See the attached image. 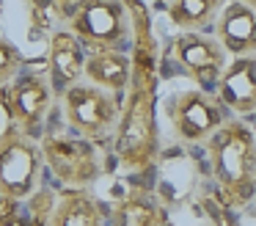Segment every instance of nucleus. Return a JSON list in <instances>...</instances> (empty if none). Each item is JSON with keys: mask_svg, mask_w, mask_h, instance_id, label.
I'll return each instance as SVG.
<instances>
[{"mask_svg": "<svg viewBox=\"0 0 256 226\" xmlns=\"http://www.w3.org/2000/svg\"><path fill=\"white\" fill-rule=\"evenodd\" d=\"M132 14V80L124 94L122 119L113 135V154L130 174H146L160 157V127H157V75L154 44L149 33L146 9L130 3Z\"/></svg>", "mask_w": 256, "mask_h": 226, "instance_id": "1", "label": "nucleus"}, {"mask_svg": "<svg viewBox=\"0 0 256 226\" xmlns=\"http://www.w3.org/2000/svg\"><path fill=\"white\" fill-rule=\"evenodd\" d=\"M206 154L226 204L245 207L256 196V132L232 119L206 141Z\"/></svg>", "mask_w": 256, "mask_h": 226, "instance_id": "2", "label": "nucleus"}, {"mask_svg": "<svg viewBox=\"0 0 256 226\" xmlns=\"http://www.w3.org/2000/svg\"><path fill=\"white\" fill-rule=\"evenodd\" d=\"M122 102L124 99L80 80L69 86L61 94V108L66 116V124L72 127L74 135L96 143L113 141L118 119H122Z\"/></svg>", "mask_w": 256, "mask_h": 226, "instance_id": "3", "label": "nucleus"}, {"mask_svg": "<svg viewBox=\"0 0 256 226\" xmlns=\"http://www.w3.org/2000/svg\"><path fill=\"white\" fill-rule=\"evenodd\" d=\"M69 31L88 53L124 50L132 39L130 3H113V0L74 3L69 14Z\"/></svg>", "mask_w": 256, "mask_h": 226, "instance_id": "4", "label": "nucleus"}, {"mask_svg": "<svg viewBox=\"0 0 256 226\" xmlns=\"http://www.w3.org/2000/svg\"><path fill=\"white\" fill-rule=\"evenodd\" d=\"M44 154L30 135L8 127L0 135V196L6 201H28L39 193Z\"/></svg>", "mask_w": 256, "mask_h": 226, "instance_id": "5", "label": "nucleus"}, {"mask_svg": "<svg viewBox=\"0 0 256 226\" xmlns=\"http://www.w3.org/2000/svg\"><path fill=\"white\" fill-rule=\"evenodd\" d=\"M39 146L44 165L61 185H66V190H91L100 179V152L91 141L80 135H47Z\"/></svg>", "mask_w": 256, "mask_h": 226, "instance_id": "6", "label": "nucleus"}, {"mask_svg": "<svg viewBox=\"0 0 256 226\" xmlns=\"http://www.w3.org/2000/svg\"><path fill=\"white\" fill-rule=\"evenodd\" d=\"M166 116L182 143H206L228 121L220 99L204 88H184L174 94L166 102Z\"/></svg>", "mask_w": 256, "mask_h": 226, "instance_id": "7", "label": "nucleus"}, {"mask_svg": "<svg viewBox=\"0 0 256 226\" xmlns=\"http://www.w3.org/2000/svg\"><path fill=\"white\" fill-rule=\"evenodd\" d=\"M12 130L34 135L52 108V83L39 72H20V77L0 91Z\"/></svg>", "mask_w": 256, "mask_h": 226, "instance_id": "8", "label": "nucleus"}, {"mask_svg": "<svg viewBox=\"0 0 256 226\" xmlns=\"http://www.w3.org/2000/svg\"><path fill=\"white\" fill-rule=\"evenodd\" d=\"M171 58L179 64V69L204 86L220 80L228 64V55L215 33H176L171 42Z\"/></svg>", "mask_w": 256, "mask_h": 226, "instance_id": "9", "label": "nucleus"}, {"mask_svg": "<svg viewBox=\"0 0 256 226\" xmlns=\"http://www.w3.org/2000/svg\"><path fill=\"white\" fill-rule=\"evenodd\" d=\"M215 39L228 58H256V6L254 3H223L215 20Z\"/></svg>", "mask_w": 256, "mask_h": 226, "instance_id": "10", "label": "nucleus"}, {"mask_svg": "<svg viewBox=\"0 0 256 226\" xmlns=\"http://www.w3.org/2000/svg\"><path fill=\"white\" fill-rule=\"evenodd\" d=\"M218 99L237 116L256 113V58H228L218 80Z\"/></svg>", "mask_w": 256, "mask_h": 226, "instance_id": "11", "label": "nucleus"}, {"mask_svg": "<svg viewBox=\"0 0 256 226\" xmlns=\"http://www.w3.org/2000/svg\"><path fill=\"white\" fill-rule=\"evenodd\" d=\"M86 58H88V53L69 28L56 31L47 42V69H50L52 86H61L66 91L69 86L80 83L86 75Z\"/></svg>", "mask_w": 256, "mask_h": 226, "instance_id": "12", "label": "nucleus"}, {"mask_svg": "<svg viewBox=\"0 0 256 226\" xmlns=\"http://www.w3.org/2000/svg\"><path fill=\"white\" fill-rule=\"evenodd\" d=\"M83 80L113 94V97H122V94H127L130 80H132V55H127L124 50L88 53Z\"/></svg>", "mask_w": 256, "mask_h": 226, "instance_id": "13", "label": "nucleus"}, {"mask_svg": "<svg viewBox=\"0 0 256 226\" xmlns=\"http://www.w3.org/2000/svg\"><path fill=\"white\" fill-rule=\"evenodd\" d=\"M47 226H108L105 207L91 190H61Z\"/></svg>", "mask_w": 256, "mask_h": 226, "instance_id": "14", "label": "nucleus"}, {"mask_svg": "<svg viewBox=\"0 0 256 226\" xmlns=\"http://www.w3.org/2000/svg\"><path fill=\"white\" fill-rule=\"evenodd\" d=\"M108 226H168V218L154 193L132 187L110 209Z\"/></svg>", "mask_w": 256, "mask_h": 226, "instance_id": "15", "label": "nucleus"}, {"mask_svg": "<svg viewBox=\"0 0 256 226\" xmlns=\"http://www.w3.org/2000/svg\"><path fill=\"white\" fill-rule=\"evenodd\" d=\"M223 3L218 0H174L166 6V14L179 33H204L210 22L218 20Z\"/></svg>", "mask_w": 256, "mask_h": 226, "instance_id": "16", "label": "nucleus"}, {"mask_svg": "<svg viewBox=\"0 0 256 226\" xmlns=\"http://www.w3.org/2000/svg\"><path fill=\"white\" fill-rule=\"evenodd\" d=\"M20 66H22V58H20V50L14 47L8 39L0 36V91L6 86H12L20 77Z\"/></svg>", "mask_w": 256, "mask_h": 226, "instance_id": "17", "label": "nucleus"}, {"mask_svg": "<svg viewBox=\"0 0 256 226\" xmlns=\"http://www.w3.org/2000/svg\"><path fill=\"white\" fill-rule=\"evenodd\" d=\"M168 226H174V223H168Z\"/></svg>", "mask_w": 256, "mask_h": 226, "instance_id": "18", "label": "nucleus"}, {"mask_svg": "<svg viewBox=\"0 0 256 226\" xmlns=\"http://www.w3.org/2000/svg\"><path fill=\"white\" fill-rule=\"evenodd\" d=\"M254 6H256V3H254Z\"/></svg>", "mask_w": 256, "mask_h": 226, "instance_id": "19", "label": "nucleus"}]
</instances>
